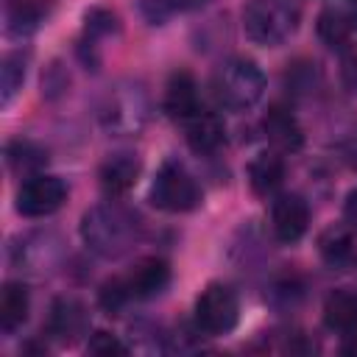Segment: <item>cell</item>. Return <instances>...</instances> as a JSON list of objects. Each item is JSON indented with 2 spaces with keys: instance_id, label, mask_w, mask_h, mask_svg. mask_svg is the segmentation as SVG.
I'll return each instance as SVG.
<instances>
[{
  "instance_id": "277c9868",
  "label": "cell",
  "mask_w": 357,
  "mask_h": 357,
  "mask_svg": "<svg viewBox=\"0 0 357 357\" xmlns=\"http://www.w3.org/2000/svg\"><path fill=\"white\" fill-rule=\"evenodd\" d=\"M301 22L296 0H245L243 6V31L259 47L284 45Z\"/></svg>"
},
{
  "instance_id": "d6986e66",
  "label": "cell",
  "mask_w": 357,
  "mask_h": 357,
  "mask_svg": "<svg viewBox=\"0 0 357 357\" xmlns=\"http://www.w3.org/2000/svg\"><path fill=\"white\" fill-rule=\"evenodd\" d=\"M284 181V159L279 151H262L248 162V187L254 195H276Z\"/></svg>"
},
{
  "instance_id": "d4e9b609",
  "label": "cell",
  "mask_w": 357,
  "mask_h": 357,
  "mask_svg": "<svg viewBox=\"0 0 357 357\" xmlns=\"http://www.w3.org/2000/svg\"><path fill=\"white\" fill-rule=\"evenodd\" d=\"M209 0H139V11L151 25H162L176 14H187V11H198L204 8Z\"/></svg>"
},
{
  "instance_id": "f1b7e54d",
  "label": "cell",
  "mask_w": 357,
  "mask_h": 357,
  "mask_svg": "<svg viewBox=\"0 0 357 357\" xmlns=\"http://www.w3.org/2000/svg\"><path fill=\"white\" fill-rule=\"evenodd\" d=\"M343 223L357 231V187L349 190L346 198H343Z\"/></svg>"
},
{
  "instance_id": "30bf717a",
  "label": "cell",
  "mask_w": 357,
  "mask_h": 357,
  "mask_svg": "<svg viewBox=\"0 0 357 357\" xmlns=\"http://www.w3.org/2000/svg\"><path fill=\"white\" fill-rule=\"evenodd\" d=\"M310 229V206L296 192H276L271 201V234L290 245L298 243Z\"/></svg>"
},
{
  "instance_id": "6da1fadb",
  "label": "cell",
  "mask_w": 357,
  "mask_h": 357,
  "mask_svg": "<svg viewBox=\"0 0 357 357\" xmlns=\"http://www.w3.org/2000/svg\"><path fill=\"white\" fill-rule=\"evenodd\" d=\"M78 231L92 254H98L100 259H120L139 245L145 223L120 198H109L81 215Z\"/></svg>"
},
{
  "instance_id": "f546056e",
  "label": "cell",
  "mask_w": 357,
  "mask_h": 357,
  "mask_svg": "<svg viewBox=\"0 0 357 357\" xmlns=\"http://www.w3.org/2000/svg\"><path fill=\"white\" fill-rule=\"evenodd\" d=\"M346 11H349V17H351V22H354V28H357V0H349V3H346Z\"/></svg>"
},
{
  "instance_id": "4316f807",
  "label": "cell",
  "mask_w": 357,
  "mask_h": 357,
  "mask_svg": "<svg viewBox=\"0 0 357 357\" xmlns=\"http://www.w3.org/2000/svg\"><path fill=\"white\" fill-rule=\"evenodd\" d=\"M86 351L95 357H120L128 354V346L112 332H92L86 340Z\"/></svg>"
},
{
  "instance_id": "5b68a950",
  "label": "cell",
  "mask_w": 357,
  "mask_h": 357,
  "mask_svg": "<svg viewBox=\"0 0 357 357\" xmlns=\"http://www.w3.org/2000/svg\"><path fill=\"white\" fill-rule=\"evenodd\" d=\"M215 98L229 112H245L257 106L265 95V73L254 59L234 56L223 61L212 81Z\"/></svg>"
},
{
  "instance_id": "3957f363",
  "label": "cell",
  "mask_w": 357,
  "mask_h": 357,
  "mask_svg": "<svg viewBox=\"0 0 357 357\" xmlns=\"http://www.w3.org/2000/svg\"><path fill=\"white\" fill-rule=\"evenodd\" d=\"M98 120L112 137H137L151 120L148 89L139 81L114 84L98 106Z\"/></svg>"
},
{
  "instance_id": "ba28073f",
  "label": "cell",
  "mask_w": 357,
  "mask_h": 357,
  "mask_svg": "<svg viewBox=\"0 0 357 357\" xmlns=\"http://www.w3.org/2000/svg\"><path fill=\"white\" fill-rule=\"evenodd\" d=\"M8 259L22 273L45 276L61 265L64 243L53 231H28L14 237V243L8 245Z\"/></svg>"
},
{
  "instance_id": "ac0fdd59",
  "label": "cell",
  "mask_w": 357,
  "mask_h": 357,
  "mask_svg": "<svg viewBox=\"0 0 357 357\" xmlns=\"http://www.w3.org/2000/svg\"><path fill=\"white\" fill-rule=\"evenodd\" d=\"M324 326L335 335L351 337L357 335V290L335 287L324 298Z\"/></svg>"
},
{
  "instance_id": "8992f818",
  "label": "cell",
  "mask_w": 357,
  "mask_h": 357,
  "mask_svg": "<svg viewBox=\"0 0 357 357\" xmlns=\"http://www.w3.org/2000/svg\"><path fill=\"white\" fill-rule=\"evenodd\" d=\"M201 184L195 181V176L176 159H165L151 181L148 190V201L170 215H184L192 212L195 206H201Z\"/></svg>"
},
{
  "instance_id": "2e32d148",
  "label": "cell",
  "mask_w": 357,
  "mask_h": 357,
  "mask_svg": "<svg viewBox=\"0 0 357 357\" xmlns=\"http://www.w3.org/2000/svg\"><path fill=\"white\" fill-rule=\"evenodd\" d=\"M262 131H265V139L273 145V151H279V153H293V151H298L301 145H304V128H301V123H298V117L287 109V106H282V103H273L268 112H265V117H262Z\"/></svg>"
},
{
  "instance_id": "7c38bea8",
  "label": "cell",
  "mask_w": 357,
  "mask_h": 357,
  "mask_svg": "<svg viewBox=\"0 0 357 357\" xmlns=\"http://www.w3.org/2000/svg\"><path fill=\"white\" fill-rule=\"evenodd\" d=\"M162 109L170 120L184 123L195 112H201V98H198V81L190 70H173L165 81L162 92Z\"/></svg>"
},
{
  "instance_id": "603a6c76",
  "label": "cell",
  "mask_w": 357,
  "mask_h": 357,
  "mask_svg": "<svg viewBox=\"0 0 357 357\" xmlns=\"http://www.w3.org/2000/svg\"><path fill=\"white\" fill-rule=\"evenodd\" d=\"M28 64H31V53L22 47L8 50L3 56V64H0V106L3 109H8L11 100L20 95L25 75H28Z\"/></svg>"
},
{
  "instance_id": "7402d4cb",
  "label": "cell",
  "mask_w": 357,
  "mask_h": 357,
  "mask_svg": "<svg viewBox=\"0 0 357 357\" xmlns=\"http://www.w3.org/2000/svg\"><path fill=\"white\" fill-rule=\"evenodd\" d=\"M351 31H354V22L349 17L346 8H337V6H326L318 11V20H315V33L318 39L332 47V50H343L349 42H351Z\"/></svg>"
},
{
  "instance_id": "7a4b0ae2",
  "label": "cell",
  "mask_w": 357,
  "mask_h": 357,
  "mask_svg": "<svg viewBox=\"0 0 357 357\" xmlns=\"http://www.w3.org/2000/svg\"><path fill=\"white\" fill-rule=\"evenodd\" d=\"M167 284H170V265L162 257H142L126 273L106 279L98 290V301L112 315L134 301H151L162 296Z\"/></svg>"
},
{
  "instance_id": "83f0119b",
  "label": "cell",
  "mask_w": 357,
  "mask_h": 357,
  "mask_svg": "<svg viewBox=\"0 0 357 357\" xmlns=\"http://www.w3.org/2000/svg\"><path fill=\"white\" fill-rule=\"evenodd\" d=\"M340 81L351 95H357V45L354 42H349L340 50Z\"/></svg>"
},
{
  "instance_id": "8fae6325",
  "label": "cell",
  "mask_w": 357,
  "mask_h": 357,
  "mask_svg": "<svg viewBox=\"0 0 357 357\" xmlns=\"http://www.w3.org/2000/svg\"><path fill=\"white\" fill-rule=\"evenodd\" d=\"M120 33V17L109 8H89L84 14V33L78 39V56L86 70H98L100 64V42Z\"/></svg>"
},
{
  "instance_id": "44dd1931",
  "label": "cell",
  "mask_w": 357,
  "mask_h": 357,
  "mask_svg": "<svg viewBox=\"0 0 357 357\" xmlns=\"http://www.w3.org/2000/svg\"><path fill=\"white\" fill-rule=\"evenodd\" d=\"M3 159L11 173L28 178V176L42 173V167L47 165V151L33 139H11L3 148Z\"/></svg>"
},
{
  "instance_id": "ffe728a7",
  "label": "cell",
  "mask_w": 357,
  "mask_h": 357,
  "mask_svg": "<svg viewBox=\"0 0 357 357\" xmlns=\"http://www.w3.org/2000/svg\"><path fill=\"white\" fill-rule=\"evenodd\" d=\"M31 312V290L25 282H6L0 290V329L3 335H14Z\"/></svg>"
},
{
  "instance_id": "52a82bcc",
  "label": "cell",
  "mask_w": 357,
  "mask_h": 357,
  "mask_svg": "<svg viewBox=\"0 0 357 357\" xmlns=\"http://www.w3.org/2000/svg\"><path fill=\"white\" fill-rule=\"evenodd\" d=\"M240 321V298L237 293L223 282H209L192 307V324L206 337H223L229 335Z\"/></svg>"
},
{
  "instance_id": "5bb4252c",
  "label": "cell",
  "mask_w": 357,
  "mask_h": 357,
  "mask_svg": "<svg viewBox=\"0 0 357 357\" xmlns=\"http://www.w3.org/2000/svg\"><path fill=\"white\" fill-rule=\"evenodd\" d=\"M86 326H89V315L78 298L61 296L50 304L45 329L56 343H75L81 335H86Z\"/></svg>"
},
{
  "instance_id": "e0dca14e",
  "label": "cell",
  "mask_w": 357,
  "mask_h": 357,
  "mask_svg": "<svg viewBox=\"0 0 357 357\" xmlns=\"http://www.w3.org/2000/svg\"><path fill=\"white\" fill-rule=\"evenodd\" d=\"M181 128H184V139H187V145L198 153V156H209V153H215L223 142H226V126H223V120L215 114V112H195L192 117H187L184 123H181Z\"/></svg>"
},
{
  "instance_id": "4fadbf2b",
  "label": "cell",
  "mask_w": 357,
  "mask_h": 357,
  "mask_svg": "<svg viewBox=\"0 0 357 357\" xmlns=\"http://www.w3.org/2000/svg\"><path fill=\"white\" fill-rule=\"evenodd\" d=\"M139 173H142L139 156L131 151H117L100 162L98 181H100V190L106 192V198H123L126 192L134 190Z\"/></svg>"
},
{
  "instance_id": "cb8c5ba5",
  "label": "cell",
  "mask_w": 357,
  "mask_h": 357,
  "mask_svg": "<svg viewBox=\"0 0 357 357\" xmlns=\"http://www.w3.org/2000/svg\"><path fill=\"white\" fill-rule=\"evenodd\" d=\"M318 254L326 265H343L351 259L354 254V229H349L346 223H332L318 234Z\"/></svg>"
},
{
  "instance_id": "484cf974",
  "label": "cell",
  "mask_w": 357,
  "mask_h": 357,
  "mask_svg": "<svg viewBox=\"0 0 357 357\" xmlns=\"http://www.w3.org/2000/svg\"><path fill=\"white\" fill-rule=\"evenodd\" d=\"M301 296H304V284H301V279L293 276V273H284V276L273 279L271 287H268V293H265V298H268L273 307H279V310L296 307V304L301 301Z\"/></svg>"
},
{
  "instance_id": "9a60e30c",
  "label": "cell",
  "mask_w": 357,
  "mask_h": 357,
  "mask_svg": "<svg viewBox=\"0 0 357 357\" xmlns=\"http://www.w3.org/2000/svg\"><path fill=\"white\" fill-rule=\"evenodd\" d=\"M56 3L59 0H3L6 36H11V39L31 36L47 20V14L56 8Z\"/></svg>"
},
{
  "instance_id": "9c48e42d",
  "label": "cell",
  "mask_w": 357,
  "mask_h": 357,
  "mask_svg": "<svg viewBox=\"0 0 357 357\" xmlns=\"http://www.w3.org/2000/svg\"><path fill=\"white\" fill-rule=\"evenodd\" d=\"M67 195H70V190H67L64 178L50 176V173H36V176L22 178V184L17 187L14 209L22 218H47L64 206Z\"/></svg>"
}]
</instances>
